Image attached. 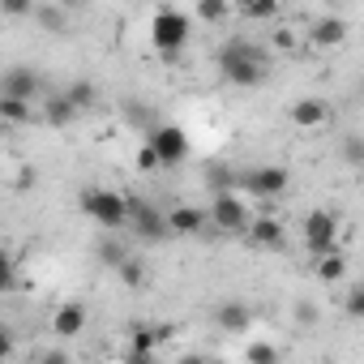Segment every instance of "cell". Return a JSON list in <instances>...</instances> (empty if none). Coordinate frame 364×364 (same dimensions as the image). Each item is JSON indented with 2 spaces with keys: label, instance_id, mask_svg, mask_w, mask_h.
<instances>
[{
  "label": "cell",
  "instance_id": "10",
  "mask_svg": "<svg viewBox=\"0 0 364 364\" xmlns=\"http://www.w3.org/2000/svg\"><path fill=\"white\" fill-rule=\"evenodd\" d=\"M163 219H167V232H171V236H198V232L206 228V215H202L198 206H171Z\"/></svg>",
  "mask_w": 364,
  "mask_h": 364
},
{
  "label": "cell",
  "instance_id": "12",
  "mask_svg": "<svg viewBox=\"0 0 364 364\" xmlns=\"http://www.w3.org/2000/svg\"><path fill=\"white\" fill-rule=\"evenodd\" d=\"M326 120H330V103L326 99H300V103H291V124L296 129H317Z\"/></svg>",
  "mask_w": 364,
  "mask_h": 364
},
{
  "label": "cell",
  "instance_id": "15",
  "mask_svg": "<svg viewBox=\"0 0 364 364\" xmlns=\"http://www.w3.org/2000/svg\"><path fill=\"white\" fill-rule=\"evenodd\" d=\"M60 95H65V103H69L73 112H86V107L99 103V86H95V82H73V86L60 90Z\"/></svg>",
  "mask_w": 364,
  "mask_h": 364
},
{
  "label": "cell",
  "instance_id": "31",
  "mask_svg": "<svg viewBox=\"0 0 364 364\" xmlns=\"http://www.w3.org/2000/svg\"><path fill=\"white\" fill-rule=\"evenodd\" d=\"M360 159H364V146H360V137L351 133V137H347V163H360Z\"/></svg>",
  "mask_w": 364,
  "mask_h": 364
},
{
  "label": "cell",
  "instance_id": "5",
  "mask_svg": "<svg viewBox=\"0 0 364 364\" xmlns=\"http://www.w3.org/2000/svg\"><path fill=\"white\" fill-rule=\"evenodd\" d=\"M82 210L103 228V232H120L124 228V198L112 189H86L82 193Z\"/></svg>",
  "mask_w": 364,
  "mask_h": 364
},
{
  "label": "cell",
  "instance_id": "22",
  "mask_svg": "<svg viewBox=\"0 0 364 364\" xmlns=\"http://www.w3.org/2000/svg\"><path fill=\"white\" fill-rule=\"evenodd\" d=\"M35 18H39L48 31H65V9H52V5H35Z\"/></svg>",
  "mask_w": 364,
  "mask_h": 364
},
{
  "label": "cell",
  "instance_id": "11",
  "mask_svg": "<svg viewBox=\"0 0 364 364\" xmlns=\"http://www.w3.org/2000/svg\"><path fill=\"white\" fill-rule=\"evenodd\" d=\"M52 330H56V338H77V334L86 330V309H82L77 300L60 304L56 317H52Z\"/></svg>",
  "mask_w": 364,
  "mask_h": 364
},
{
  "label": "cell",
  "instance_id": "24",
  "mask_svg": "<svg viewBox=\"0 0 364 364\" xmlns=\"http://www.w3.org/2000/svg\"><path fill=\"white\" fill-rule=\"evenodd\" d=\"M245 14H249V18H274V14H279V5H274V0H249Z\"/></svg>",
  "mask_w": 364,
  "mask_h": 364
},
{
  "label": "cell",
  "instance_id": "13",
  "mask_svg": "<svg viewBox=\"0 0 364 364\" xmlns=\"http://www.w3.org/2000/svg\"><path fill=\"white\" fill-rule=\"evenodd\" d=\"M309 39H313L317 48H338V43L347 39V22H343V18H317Z\"/></svg>",
  "mask_w": 364,
  "mask_h": 364
},
{
  "label": "cell",
  "instance_id": "7",
  "mask_svg": "<svg viewBox=\"0 0 364 364\" xmlns=\"http://www.w3.org/2000/svg\"><path fill=\"white\" fill-rule=\"evenodd\" d=\"M240 185L253 193V198H279L283 189H287V171L283 167H249L245 176H240Z\"/></svg>",
  "mask_w": 364,
  "mask_h": 364
},
{
  "label": "cell",
  "instance_id": "14",
  "mask_svg": "<svg viewBox=\"0 0 364 364\" xmlns=\"http://www.w3.org/2000/svg\"><path fill=\"white\" fill-rule=\"evenodd\" d=\"M95 253H99V262L103 266H112V270H120L124 262H129V245L116 236V232H107V236H99V245H95Z\"/></svg>",
  "mask_w": 364,
  "mask_h": 364
},
{
  "label": "cell",
  "instance_id": "21",
  "mask_svg": "<svg viewBox=\"0 0 364 364\" xmlns=\"http://www.w3.org/2000/svg\"><path fill=\"white\" fill-rule=\"evenodd\" d=\"M0 120H5V124H26L31 120V103H18V99L0 95Z\"/></svg>",
  "mask_w": 364,
  "mask_h": 364
},
{
  "label": "cell",
  "instance_id": "2",
  "mask_svg": "<svg viewBox=\"0 0 364 364\" xmlns=\"http://www.w3.org/2000/svg\"><path fill=\"white\" fill-rule=\"evenodd\" d=\"M124 232L137 236V240H150V245H159V240L171 236L163 210L150 206V202H141V198H124Z\"/></svg>",
  "mask_w": 364,
  "mask_h": 364
},
{
  "label": "cell",
  "instance_id": "19",
  "mask_svg": "<svg viewBox=\"0 0 364 364\" xmlns=\"http://www.w3.org/2000/svg\"><path fill=\"white\" fill-rule=\"evenodd\" d=\"M347 274V257L343 253H326V257H317V279L321 283H338Z\"/></svg>",
  "mask_w": 364,
  "mask_h": 364
},
{
  "label": "cell",
  "instance_id": "3",
  "mask_svg": "<svg viewBox=\"0 0 364 364\" xmlns=\"http://www.w3.org/2000/svg\"><path fill=\"white\" fill-rule=\"evenodd\" d=\"M146 150L159 159V167H176L189 159V137L180 124H150L146 129Z\"/></svg>",
  "mask_w": 364,
  "mask_h": 364
},
{
  "label": "cell",
  "instance_id": "25",
  "mask_svg": "<svg viewBox=\"0 0 364 364\" xmlns=\"http://www.w3.org/2000/svg\"><path fill=\"white\" fill-rule=\"evenodd\" d=\"M116 274H120V279H124V283H129V287H137V283H141V274H146V270H141V262H133V257H129V262H124V266H120V270H116Z\"/></svg>",
  "mask_w": 364,
  "mask_h": 364
},
{
  "label": "cell",
  "instance_id": "32",
  "mask_svg": "<svg viewBox=\"0 0 364 364\" xmlns=\"http://www.w3.org/2000/svg\"><path fill=\"white\" fill-rule=\"evenodd\" d=\"M137 167H141V171H159V159L141 146V150H137Z\"/></svg>",
  "mask_w": 364,
  "mask_h": 364
},
{
  "label": "cell",
  "instance_id": "27",
  "mask_svg": "<svg viewBox=\"0 0 364 364\" xmlns=\"http://www.w3.org/2000/svg\"><path fill=\"white\" fill-rule=\"evenodd\" d=\"M0 9H5L9 18H31V14H35V5H31V0H5Z\"/></svg>",
  "mask_w": 364,
  "mask_h": 364
},
{
  "label": "cell",
  "instance_id": "17",
  "mask_svg": "<svg viewBox=\"0 0 364 364\" xmlns=\"http://www.w3.org/2000/svg\"><path fill=\"white\" fill-rule=\"evenodd\" d=\"M73 116H77V112L65 103V95H52V99H48V107H43V120H48V124H56V129L73 124Z\"/></svg>",
  "mask_w": 364,
  "mask_h": 364
},
{
  "label": "cell",
  "instance_id": "20",
  "mask_svg": "<svg viewBox=\"0 0 364 364\" xmlns=\"http://www.w3.org/2000/svg\"><path fill=\"white\" fill-rule=\"evenodd\" d=\"M193 18H202V22H228L232 5H228V0H202V5L193 9Z\"/></svg>",
  "mask_w": 364,
  "mask_h": 364
},
{
  "label": "cell",
  "instance_id": "29",
  "mask_svg": "<svg viewBox=\"0 0 364 364\" xmlns=\"http://www.w3.org/2000/svg\"><path fill=\"white\" fill-rule=\"evenodd\" d=\"M296 317H300L304 326H313V321H317V304H313V300H300V304H296Z\"/></svg>",
  "mask_w": 364,
  "mask_h": 364
},
{
  "label": "cell",
  "instance_id": "1",
  "mask_svg": "<svg viewBox=\"0 0 364 364\" xmlns=\"http://www.w3.org/2000/svg\"><path fill=\"white\" fill-rule=\"evenodd\" d=\"M219 69H223V77L232 82V86H262L266 82V73H270V56H266V48L262 43H253V39H228L223 48H219Z\"/></svg>",
  "mask_w": 364,
  "mask_h": 364
},
{
  "label": "cell",
  "instance_id": "9",
  "mask_svg": "<svg viewBox=\"0 0 364 364\" xmlns=\"http://www.w3.org/2000/svg\"><path fill=\"white\" fill-rule=\"evenodd\" d=\"M210 219H215L223 232H240V228H245V202H240L236 193H215Z\"/></svg>",
  "mask_w": 364,
  "mask_h": 364
},
{
  "label": "cell",
  "instance_id": "8",
  "mask_svg": "<svg viewBox=\"0 0 364 364\" xmlns=\"http://www.w3.org/2000/svg\"><path fill=\"white\" fill-rule=\"evenodd\" d=\"M0 95H5V99H18V103H35V95H39V73H35L31 65L5 69V77H0Z\"/></svg>",
  "mask_w": 364,
  "mask_h": 364
},
{
  "label": "cell",
  "instance_id": "30",
  "mask_svg": "<svg viewBox=\"0 0 364 364\" xmlns=\"http://www.w3.org/2000/svg\"><path fill=\"white\" fill-rule=\"evenodd\" d=\"M9 355H14V330L0 326V360H9Z\"/></svg>",
  "mask_w": 364,
  "mask_h": 364
},
{
  "label": "cell",
  "instance_id": "33",
  "mask_svg": "<svg viewBox=\"0 0 364 364\" xmlns=\"http://www.w3.org/2000/svg\"><path fill=\"white\" fill-rule=\"evenodd\" d=\"M124 364H159V360H154V355H129Z\"/></svg>",
  "mask_w": 364,
  "mask_h": 364
},
{
  "label": "cell",
  "instance_id": "34",
  "mask_svg": "<svg viewBox=\"0 0 364 364\" xmlns=\"http://www.w3.org/2000/svg\"><path fill=\"white\" fill-rule=\"evenodd\" d=\"M43 364H65V355H60V351H52V355H48Z\"/></svg>",
  "mask_w": 364,
  "mask_h": 364
},
{
  "label": "cell",
  "instance_id": "18",
  "mask_svg": "<svg viewBox=\"0 0 364 364\" xmlns=\"http://www.w3.org/2000/svg\"><path fill=\"white\" fill-rule=\"evenodd\" d=\"M253 245H262V249H279V245H283V228H279L274 219H257V223H253Z\"/></svg>",
  "mask_w": 364,
  "mask_h": 364
},
{
  "label": "cell",
  "instance_id": "28",
  "mask_svg": "<svg viewBox=\"0 0 364 364\" xmlns=\"http://www.w3.org/2000/svg\"><path fill=\"white\" fill-rule=\"evenodd\" d=\"M343 309H347V317H360V313H364V291H360V287H351Z\"/></svg>",
  "mask_w": 364,
  "mask_h": 364
},
{
  "label": "cell",
  "instance_id": "35",
  "mask_svg": "<svg viewBox=\"0 0 364 364\" xmlns=\"http://www.w3.org/2000/svg\"><path fill=\"white\" fill-rule=\"evenodd\" d=\"M189 364H206V360H189Z\"/></svg>",
  "mask_w": 364,
  "mask_h": 364
},
{
  "label": "cell",
  "instance_id": "16",
  "mask_svg": "<svg viewBox=\"0 0 364 364\" xmlns=\"http://www.w3.org/2000/svg\"><path fill=\"white\" fill-rule=\"evenodd\" d=\"M215 321H219L223 330H245V326H249V309H245L240 300H228V304H219Z\"/></svg>",
  "mask_w": 364,
  "mask_h": 364
},
{
  "label": "cell",
  "instance_id": "23",
  "mask_svg": "<svg viewBox=\"0 0 364 364\" xmlns=\"http://www.w3.org/2000/svg\"><path fill=\"white\" fill-rule=\"evenodd\" d=\"M18 283V270H14V262H9V253L0 249V291H9Z\"/></svg>",
  "mask_w": 364,
  "mask_h": 364
},
{
  "label": "cell",
  "instance_id": "4",
  "mask_svg": "<svg viewBox=\"0 0 364 364\" xmlns=\"http://www.w3.org/2000/svg\"><path fill=\"white\" fill-rule=\"evenodd\" d=\"M189 35H193V22H189V14H180V9H159L154 22H150V39H154L159 52H180L189 43Z\"/></svg>",
  "mask_w": 364,
  "mask_h": 364
},
{
  "label": "cell",
  "instance_id": "6",
  "mask_svg": "<svg viewBox=\"0 0 364 364\" xmlns=\"http://www.w3.org/2000/svg\"><path fill=\"white\" fill-rule=\"evenodd\" d=\"M338 215L334 210H309L304 215V245L309 253L326 257V253H338Z\"/></svg>",
  "mask_w": 364,
  "mask_h": 364
},
{
  "label": "cell",
  "instance_id": "26",
  "mask_svg": "<svg viewBox=\"0 0 364 364\" xmlns=\"http://www.w3.org/2000/svg\"><path fill=\"white\" fill-rule=\"evenodd\" d=\"M249 364H274V347L270 343H253L249 347Z\"/></svg>",
  "mask_w": 364,
  "mask_h": 364
}]
</instances>
